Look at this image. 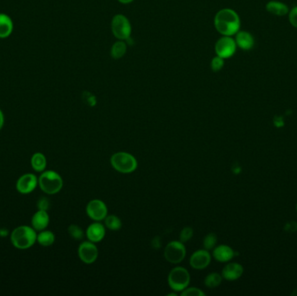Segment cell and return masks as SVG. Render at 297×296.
<instances>
[{
    "instance_id": "14",
    "label": "cell",
    "mask_w": 297,
    "mask_h": 296,
    "mask_svg": "<svg viewBox=\"0 0 297 296\" xmlns=\"http://www.w3.org/2000/svg\"><path fill=\"white\" fill-rule=\"evenodd\" d=\"M243 273V268L241 264L231 262L226 265L222 269V276L227 280H238L242 276Z\"/></svg>"
},
{
    "instance_id": "39",
    "label": "cell",
    "mask_w": 297,
    "mask_h": 296,
    "mask_svg": "<svg viewBox=\"0 0 297 296\" xmlns=\"http://www.w3.org/2000/svg\"></svg>"
},
{
    "instance_id": "26",
    "label": "cell",
    "mask_w": 297,
    "mask_h": 296,
    "mask_svg": "<svg viewBox=\"0 0 297 296\" xmlns=\"http://www.w3.org/2000/svg\"><path fill=\"white\" fill-rule=\"evenodd\" d=\"M68 232L70 234V236L75 240H82L84 237L83 229H81L79 226L75 225V224H72L69 227Z\"/></svg>"
},
{
    "instance_id": "33",
    "label": "cell",
    "mask_w": 297,
    "mask_h": 296,
    "mask_svg": "<svg viewBox=\"0 0 297 296\" xmlns=\"http://www.w3.org/2000/svg\"><path fill=\"white\" fill-rule=\"evenodd\" d=\"M284 229L289 232H295L297 230V223L296 221H289L286 224Z\"/></svg>"
},
{
    "instance_id": "13",
    "label": "cell",
    "mask_w": 297,
    "mask_h": 296,
    "mask_svg": "<svg viewBox=\"0 0 297 296\" xmlns=\"http://www.w3.org/2000/svg\"><path fill=\"white\" fill-rule=\"evenodd\" d=\"M86 237L89 241L94 243L102 241L105 237V227L99 221L91 223L86 230Z\"/></svg>"
},
{
    "instance_id": "21",
    "label": "cell",
    "mask_w": 297,
    "mask_h": 296,
    "mask_svg": "<svg viewBox=\"0 0 297 296\" xmlns=\"http://www.w3.org/2000/svg\"><path fill=\"white\" fill-rule=\"evenodd\" d=\"M32 166L34 170L38 172H41L46 167V158L41 153H36L33 155L32 158Z\"/></svg>"
},
{
    "instance_id": "20",
    "label": "cell",
    "mask_w": 297,
    "mask_h": 296,
    "mask_svg": "<svg viewBox=\"0 0 297 296\" xmlns=\"http://www.w3.org/2000/svg\"><path fill=\"white\" fill-rule=\"evenodd\" d=\"M127 51V44L123 40H120L116 42L112 45L111 50V55L114 59H120L125 55Z\"/></svg>"
},
{
    "instance_id": "17",
    "label": "cell",
    "mask_w": 297,
    "mask_h": 296,
    "mask_svg": "<svg viewBox=\"0 0 297 296\" xmlns=\"http://www.w3.org/2000/svg\"><path fill=\"white\" fill-rule=\"evenodd\" d=\"M266 10L270 14L278 17L285 16L289 12V6L287 4L277 0H271L268 2L266 4Z\"/></svg>"
},
{
    "instance_id": "36",
    "label": "cell",
    "mask_w": 297,
    "mask_h": 296,
    "mask_svg": "<svg viewBox=\"0 0 297 296\" xmlns=\"http://www.w3.org/2000/svg\"><path fill=\"white\" fill-rule=\"evenodd\" d=\"M8 235V230L5 229H0V237H7Z\"/></svg>"
},
{
    "instance_id": "11",
    "label": "cell",
    "mask_w": 297,
    "mask_h": 296,
    "mask_svg": "<svg viewBox=\"0 0 297 296\" xmlns=\"http://www.w3.org/2000/svg\"><path fill=\"white\" fill-rule=\"evenodd\" d=\"M211 256L209 250L207 249H200L192 254L190 257V265L194 269L202 270L206 269L210 264Z\"/></svg>"
},
{
    "instance_id": "28",
    "label": "cell",
    "mask_w": 297,
    "mask_h": 296,
    "mask_svg": "<svg viewBox=\"0 0 297 296\" xmlns=\"http://www.w3.org/2000/svg\"><path fill=\"white\" fill-rule=\"evenodd\" d=\"M182 296H204L205 293L202 292L200 288H186L184 290H182L181 293Z\"/></svg>"
},
{
    "instance_id": "35",
    "label": "cell",
    "mask_w": 297,
    "mask_h": 296,
    "mask_svg": "<svg viewBox=\"0 0 297 296\" xmlns=\"http://www.w3.org/2000/svg\"><path fill=\"white\" fill-rule=\"evenodd\" d=\"M152 243H153L152 246H153L154 249H159V247L161 246V243H160V241H159L158 237H156L154 240L152 241Z\"/></svg>"
},
{
    "instance_id": "18",
    "label": "cell",
    "mask_w": 297,
    "mask_h": 296,
    "mask_svg": "<svg viewBox=\"0 0 297 296\" xmlns=\"http://www.w3.org/2000/svg\"><path fill=\"white\" fill-rule=\"evenodd\" d=\"M13 31V22L12 19L4 14L0 13V39H6Z\"/></svg>"
},
{
    "instance_id": "15",
    "label": "cell",
    "mask_w": 297,
    "mask_h": 296,
    "mask_svg": "<svg viewBox=\"0 0 297 296\" xmlns=\"http://www.w3.org/2000/svg\"><path fill=\"white\" fill-rule=\"evenodd\" d=\"M213 257L220 262H227L232 260L235 257V252L230 246L220 245L213 249Z\"/></svg>"
},
{
    "instance_id": "38",
    "label": "cell",
    "mask_w": 297,
    "mask_h": 296,
    "mask_svg": "<svg viewBox=\"0 0 297 296\" xmlns=\"http://www.w3.org/2000/svg\"><path fill=\"white\" fill-rule=\"evenodd\" d=\"M120 3H122V4H130L131 2H133L134 0H119Z\"/></svg>"
},
{
    "instance_id": "34",
    "label": "cell",
    "mask_w": 297,
    "mask_h": 296,
    "mask_svg": "<svg viewBox=\"0 0 297 296\" xmlns=\"http://www.w3.org/2000/svg\"><path fill=\"white\" fill-rule=\"evenodd\" d=\"M274 122H275V125L277 127L283 126V124H284L283 120L280 117H276L275 120H274Z\"/></svg>"
},
{
    "instance_id": "2",
    "label": "cell",
    "mask_w": 297,
    "mask_h": 296,
    "mask_svg": "<svg viewBox=\"0 0 297 296\" xmlns=\"http://www.w3.org/2000/svg\"><path fill=\"white\" fill-rule=\"evenodd\" d=\"M37 239L36 232L27 226H20L13 230L11 237L12 244L19 249L31 248L35 243Z\"/></svg>"
},
{
    "instance_id": "23",
    "label": "cell",
    "mask_w": 297,
    "mask_h": 296,
    "mask_svg": "<svg viewBox=\"0 0 297 296\" xmlns=\"http://www.w3.org/2000/svg\"><path fill=\"white\" fill-rule=\"evenodd\" d=\"M222 276L218 273H210L207 276L204 280V284L210 288H214L218 287L222 283Z\"/></svg>"
},
{
    "instance_id": "6",
    "label": "cell",
    "mask_w": 297,
    "mask_h": 296,
    "mask_svg": "<svg viewBox=\"0 0 297 296\" xmlns=\"http://www.w3.org/2000/svg\"><path fill=\"white\" fill-rule=\"evenodd\" d=\"M111 31L117 39H129L131 34V25L129 20L122 14L114 16L111 21Z\"/></svg>"
},
{
    "instance_id": "1",
    "label": "cell",
    "mask_w": 297,
    "mask_h": 296,
    "mask_svg": "<svg viewBox=\"0 0 297 296\" xmlns=\"http://www.w3.org/2000/svg\"><path fill=\"white\" fill-rule=\"evenodd\" d=\"M215 27L222 36L236 35L241 27V21L238 13L232 9L220 10L214 20Z\"/></svg>"
},
{
    "instance_id": "22",
    "label": "cell",
    "mask_w": 297,
    "mask_h": 296,
    "mask_svg": "<svg viewBox=\"0 0 297 296\" xmlns=\"http://www.w3.org/2000/svg\"><path fill=\"white\" fill-rule=\"evenodd\" d=\"M104 223L107 229L112 231H117L122 228V221L121 219L114 216V215H111V216H107L105 219H104Z\"/></svg>"
},
{
    "instance_id": "31",
    "label": "cell",
    "mask_w": 297,
    "mask_h": 296,
    "mask_svg": "<svg viewBox=\"0 0 297 296\" xmlns=\"http://www.w3.org/2000/svg\"><path fill=\"white\" fill-rule=\"evenodd\" d=\"M289 20L292 26L297 28V6H295L289 11Z\"/></svg>"
},
{
    "instance_id": "37",
    "label": "cell",
    "mask_w": 297,
    "mask_h": 296,
    "mask_svg": "<svg viewBox=\"0 0 297 296\" xmlns=\"http://www.w3.org/2000/svg\"><path fill=\"white\" fill-rule=\"evenodd\" d=\"M3 125H4V115L0 110V130L2 129Z\"/></svg>"
},
{
    "instance_id": "24",
    "label": "cell",
    "mask_w": 297,
    "mask_h": 296,
    "mask_svg": "<svg viewBox=\"0 0 297 296\" xmlns=\"http://www.w3.org/2000/svg\"><path fill=\"white\" fill-rule=\"evenodd\" d=\"M37 239L40 244L48 247L53 244V242L55 241V236L51 231H43L37 237Z\"/></svg>"
},
{
    "instance_id": "29",
    "label": "cell",
    "mask_w": 297,
    "mask_h": 296,
    "mask_svg": "<svg viewBox=\"0 0 297 296\" xmlns=\"http://www.w3.org/2000/svg\"><path fill=\"white\" fill-rule=\"evenodd\" d=\"M193 229L191 227H185L182 229L181 233H180V241L182 242H187V241L190 240L192 237H193Z\"/></svg>"
},
{
    "instance_id": "8",
    "label": "cell",
    "mask_w": 297,
    "mask_h": 296,
    "mask_svg": "<svg viewBox=\"0 0 297 296\" xmlns=\"http://www.w3.org/2000/svg\"><path fill=\"white\" fill-rule=\"evenodd\" d=\"M237 47L238 45L236 44L234 39H232L230 36H223L218 40L215 45V51L217 56L226 59L234 55L237 51Z\"/></svg>"
},
{
    "instance_id": "9",
    "label": "cell",
    "mask_w": 297,
    "mask_h": 296,
    "mask_svg": "<svg viewBox=\"0 0 297 296\" xmlns=\"http://www.w3.org/2000/svg\"><path fill=\"white\" fill-rule=\"evenodd\" d=\"M86 213L93 221H102L107 217V206L99 199L91 200L86 206Z\"/></svg>"
},
{
    "instance_id": "25",
    "label": "cell",
    "mask_w": 297,
    "mask_h": 296,
    "mask_svg": "<svg viewBox=\"0 0 297 296\" xmlns=\"http://www.w3.org/2000/svg\"><path fill=\"white\" fill-rule=\"evenodd\" d=\"M217 243H218V237L216 234H208L203 239V247L207 250L214 249Z\"/></svg>"
},
{
    "instance_id": "12",
    "label": "cell",
    "mask_w": 297,
    "mask_h": 296,
    "mask_svg": "<svg viewBox=\"0 0 297 296\" xmlns=\"http://www.w3.org/2000/svg\"><path fill=\"white\" fill-rule=\"evenodd\" d=\"M38 180L33 174L24 175L17 182V190L21 194H29L35 190Z\"/></svg>"
},
{
    "instance_id": "32",
    "label": "cell",
    "mask_w": 297,
    "mask_h": 296,
    "mask_svg": "<svg viewBox=\"0 0 297 296\" xmlns=\"http://www.w3.org/2000/svg\"><path fill=\"white\" fill-rule=\"evenodd\" d=\"M38 208L40 210H44L46 211L50 208V201L47 198H42L40 201H38Z\"/></svg>"
},
{
    "instance_id": "7",
    "label": "cell",
    "mask_w": 297,
    "mask_h": 296,
    "mask_svg": "<svg viewBox=\"0 0 297 296\" xmlns=\"http://www.w3.org/2000/svg\"><path fill=\"white\" fill-rule=\"evenodd\" d=\"M186 256V249L181 241H172L164 249V257L167 261L178 264L183 261Z\"/></svg>"
},
{
    "instance_id": "27",
    "label": "cell",
    "mask_w": 297,
    "mask_h": 296,
    "mask_svg": "<svg viewBox=\"0 0 297 296\" xmlns=\"http://www.w3.org/2000/svg\"><path fill=\"white\" fill-rule=\"evenodd\" d=\"M223 66H224V59L221 57L217 56V57H215L213 59L211 60L210 67L212 69V71H215V72L221 71Z\"/></svg>"
},
{
    "instance_id": "30",
    "label": "cell",
    "mask_w": 297,
    "mask_h": 296,
    "mask_svg": "<svg viewBox=\"0 0 297 296\" xmlns=\"http://www.w3.org/2000/svg\"><path fill=\"white\" fill-rule=\"evenodd\" d=\"M83 100L84 103L88 104L89 106H95L97 103V99L95 96L93 95L89 91H84L83 93Z\"/></svg>"
},
{
    "instance_id": "3",
    "label": "cell",
    "mask_w": 297,
    "mask_h": 296,
    "mask_svg": "<svg viewBox=\"0 0 297 296\" xmlns=\"http://www.w3.org/2000/svg\"><path fill=\"white\" fill-rule=\"evenodd\" d=\"M111 164L114 170L122 174H130L138 168V161L134 156L127 152H117L112 155Z\"/></svg>"
},
{
    "instance_id": "4",
    "label": "cell",
    "mask_w": 297,
    "mask_h": 296,
    "mask_svg": "<svg viewBox=\"0 0 297 296\" xmlns=\"http://www.w3.org/2000/svg\"><path fill=\"white\" fill-rule=\"evenodd\" d=\"M39 182L40 189L49 195L59 193L63 188V179L57 172L52 170H48L41 175Z\"/></svg>"
},
{
    "instance_id": "10",
    "label": "cell",
    "mask_w": 297,
    "mask_h": 296,
    "mask_svg": "<svg viewBox=\"0 0 297 296\" xmlns=\"http://www.w3.org/2000/svg\"><path fill=\"white\" fill-rule=\"evenodd\" d=\"M79 257L83 263L92 264L99 257V249L94 242L83 241L79 248Z\"/></svg>"
},
{
    "instance_id": "19",
    "label": "cell",
    "mask_w": 297,
    "mask_h": 296,
    "mask_svg": "<svg viewBox=\"0 0 297 296\" xmlns=\"http://www.w3.org/2000/svg\"><path fill=\"white\" fill-rule=\"evenodd\" d=\"M50 217L44 210H39L32 217V226L37 230H43L47 227Z\"/></svg>"
},
{
    "instance_id": "5",
    "label": "cell",
    "mask_w": 297,
    "mask_h": 296,
    "mask_svg": "<svg viewBox=\"0 0 297 296\" xmlns=\"http://www.w3.org/2000/svg\"><path fill=\"white\" fill-rule=\"evenodd\" d=\"M190 281V273L182 267L172 269L168 276V283L176 292H182L189 287Z\"/></svg>"
},
{
    "instance_id": "16",
    "label": "cell",
    "mask_w": 297,
    "mask_h": 296,
    "mask_svg": "<svg viewBox=\"0 0 297 296\" xmlns=\"http://www.w3.org/2000/svg\"><path fill=\"white\" fill-rule=\"evenodd\" d=\"M236 44L243 51H250L254 47L255 39L250 32L242 31L236 34Z\"/></svg>"
}]
</instances>
